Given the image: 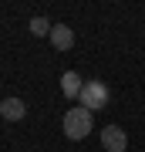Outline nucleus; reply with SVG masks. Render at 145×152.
<instances>
[{
  "mask_svg": "<svg viewBox=\"0 0 145 152\" xmlns=\"http://www.w3.org/2000/svg\"><path fill=\"white\" fill-rule=\"evenodd\" d=\"M91 125H95V115L88 108H81V105L64 112V135L71 142H81L85 135H91Z\"/></svg>",
  "mask_w": 145,
  "mask_h": 152,
  "instance_id": "1",
  "label": "nucleus"
},
{
  "mask_svg": "<svg viewBox=\"0 0 145 152\" xmlns=\"http://www.w3.org/2000/svg\"><path fill=\"white\" fill-rule=\"evenodd\" d=\"M51 44H54V51H71V48H74V31H71L68 24H54Z\"/></svg>",
  "mask_w": 145,
  "mask_h": 152,
  "instance_id": "4",
  "label": "nucleus"
},
{
  "mask_svg": "<svg viewBox=\"0 0 145 152\" xmlns=\"http://www.w3.org/2000/svg\"><path fill=\"white\" fill-rule=\"evenodd\" d=\"M0 115H4L7 122H20L24 115H27L24 98H4V102H0Z\"/></svg>",
  "mask_w": 145,
  "mask_h": 152,
  "instance_id": "6",
  "label": "nucleus"
},
{
  "mask_svg": "<svg viewBox=\"0 0 145 152\" xmlns=\"http://www.w3.org/2000/svg\"><path fill=\"white\" fill-rule=\"evenodd\" d=\"M81 108H88V112H101L108 108V102H111V91H108V85L105 81H85V91H81Z\"/></svg>",
  "mask_w": 145,
  "mask_h": 152,
  "instance_id": "2",
  "label": "nucleus"
},
{
  "mask_svg": "<svg viewBox=\"0 0 145 152\" xmlns=\"http://www.w3.org/2000/svg\"><path fill=\"white\" fill-rule=\"evenodd\" d=\"M27 27H31V34H34V37H51L54 24L47 20V17H31V24H27Z\"/></svg>",
  "mask_w": 145,
  "mask_h": 152,
  "instance_id": "7",
  "label": "nucleus"
},
{
  "mask_svg": "<svg viewBox=\"0 0 145 152\" xmlns=\"http://www.w3.org/2000/svg\"><path fill=\"white\" fill-rule=\"evenodd\" d=\"M61 91H64V98H81L85 78H81L78 71H64V75H61Z\"/></svg>",
  "mask_w": 145,
  "mask_h": 152,
  "instance_id": "5",
  "label": "nucleus"
},
{
  "mask_svg": "<svg viewBox=\"0 0 145 152\" xmlns=\"http://www.w3.org/2000/svg\"><path fill=\"white\" fill-rule=\"evenodd\" d=\"M101 145H105V152H125V149H128L125 129H122V125H105V129H101Z\"/></svg>",
  "mask_w": 145,
  "mask_h": 152,
  "instance_id": "3",
  "label": "nucleus"
}]
</instances>
